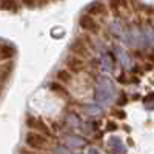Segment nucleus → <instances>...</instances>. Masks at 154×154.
<instances>
[{
    "label": "nucleus",
    "instance_id": "9b49d317",
    "mask_svg": "<svg viewBox=\"0 0 154 154\" xmlns=\"http://www.w3.org/2000/svg\"><path fill=\"white\" fill-rule=\"evenodd\" d=\"M109 5H111V8L117 9V8L125 6V0H109Z\"/></svg>",
    "mask_w": 154,
    "mask_h": 154
},
{
    "label": "nucleus",
    "instance_id": "f8f14e48",
    "mask_svg": "<svg viewBox=\"0 0 154 154\" xmlns=\"http://www.w3.org/2000/svg\"><path fill=\"white\" fill-rule=\"evenodd\" d=\"M22 3L25 6H28V8H34L37 3H35V0H22Z\"/></svg>",
    "mask_w": 154,
    "mask_h": 154
},
{
    "label": "nucleus",
    "instance_id": "7ed1b4c3",
    "mask_svg": "<svg viewBox=\"0 0 154 154\" xmlns=\"http://www.w3.org/2000/svg\"><path fill=\"white\" fill-rule=\"evenodd\" d=\"M71 53L75 56V57H79V59H85V57H88L89 54H91V51H89V48L85 45V42H82V40H74L72 43H71Z\"/></svg>",
    "mask_w": 154,
    "mask_h": 154
},
{
    "label": "nucleus",
    "instance_id": "423d86ee",
    "mask_svg": "<svg viewBox=\"0 0 154 154\" xmlns=\"http://www.w3.org/2000/svg\"><path fill=\"white\" fill-rule=\"evenodd\" d=\"M105 12H106L105 5H102L99 2L91 3V5L88 6V16H100V14H105Z\"/></svg>",
    "mask_w": 154,
    "mask_h": 154
},
{
    "label": "nucleus",
    "instance_id": "1a4fd4ad",
    "mask_svg": "<svg viewBox=\"0 0 154 154\" xmlns=\"http://www.w3.org/2000/svg\"><path fill=\"white\" fill-rule=\"evenodd\" d=\"M0 6L8 11H17V8H19L16 0H0Z\"/></svg>",
    "mask_w": 154,
    "mask_h": 154
},
{
    "label": "nucleus",
    "instance_id": "0eeeda50",
    "mask_svg": "<svg viewBox=\"0 0 154 154\" xmlns=\"http://www.w3.org/2000/svg\"><path fill=\"white\" fill-rule=\"evenodd\" d=\"M56 79H57L59 83H69L72 80V75H71V72L68 69H60L56 74Z\"/></svg>",
    "mask_w": 154,
    "mask_h": 154
},
{
    "label": "nucleus",
    "instance_id": "9d476101",
    "mask_svg": "<svg viewBox=\"0 0 154 154\" xmlns=\"http://www.w3.org/2000/svg\"><path fill=\"white\" fill-rule=\"evenodd\" d=\"M51 89H53L54 93H57L59 96H62V97H66V96H68L66 89L63 88L60 83H57V82H53V83H51Z\"/></svg>",
    "mask_w": 154,
    "mask_h": 154
},
{
    "label": "nucleus",
    "instance_id": "6e6552de",
    "mask_svg": "<svg viewBox=\"0 0 154 154\" xmlns=\"http://www.w3.org/2000/svg\"><path fill=\"white\" fill-rule=\"evenodd\" d=\"M12 56H14V49L9 48L8 45H2V43H0V60L11 59Z\"/></svg>",
    "mask_w": 154,
    "mask_h": 154
},
{
    "label": "nucleus",
    "instance_id": "20e7f679",
    "mask_svg": "<svg viewBox=\"0 0 154 154\" xmlns=\"http://www.w3.org/2000/svg\"><path fill=\"white\" fill-rule=\"evenodd\" d=\"M79 25H80V28L82 29H85V31H88V32H99V25H97V22L91 17V16H88V14H85V16H82L80 19H79Z\"/></svg>",
    "mask_w": 154,
    "mask_h": 154
},
{
    "label": "nucleus",
    "instance_id": "f257e3e1",
    "mask_svg": "<svg viewBox=\"0 0 154 154\" xmlns=\"http://www.w3.org/2000/svg\"><path fill=\"white\" fill-rule=\"evenodd\" d=\"M26 125L29 128H32L34 133H38V134H42L45 137H51V130L48 128V125L43 120L35 119V117H32V116H28L26 117Z\"/></svg>",
    "mask_w": 154,
    "mask_h": 154
},
{
    "label": "nucleus",
    "instance_id": "39448f33",
    "mask_svg": "<svg viewBox=\"0 0 154 154\" xmlns=\"http://www.w3.org/2000/svg\"><path fill=\"white\" fill-rule=\"evenodd\" d=\"M66 65L69 66L68 71H72V72H82L85 69V60L83 59H79L75 56H69L66 59Z\"/></svg>",
    "mask_w": 154,
    "mask_h": 154
},
{
    "label": "nucleus",
    "instance_id": "f03ea898",
    "mask_svg": "<svg viewBox=\"0 0 154 154\" xmlns=\"http://www.w3.org/2000/svg\"><path fill=\"white\" fill-rule=\"evenodd\" d=\"M26 145L31 148V149H43L46 145H48V139L38 133H28L26 134Z\"/></svg>",
    "mask_w": 154,
    "mask_h": 154
}]
</instances>
